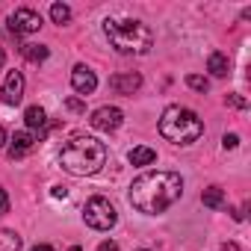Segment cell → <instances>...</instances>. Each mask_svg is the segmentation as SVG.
<instances>
[{
    "label": "cell",
    "instance_id": "obj_1",
    "mask_svg": "<svg viewBox=\"0 0 251 251\" xmlns=\"http://www.w3.org/2000/svg\"><path fill=\"white\" fill-rule=\"evenodd\" d=\"M183 195V180L175 172H145L130 183V204L145 216L166 213Z\"/></svg>",
    "mask_w": 251,
    "mask_h": 251
},
{
    "label": "cell",
    "instance_id": "obj_2",
    "mask_svg": "<svg viewBox=\"0 0 251 251\" xmlns=\"http://www.w3.org/2000/svg\"><path fill=\"white\" fill-rule=\"evenodd\" d=\"M106 163V145L95 136H71L59 148V166L74 177H89Z\"/></svg>",
    "mask_w": 251,
    "mask_h": 251
},
{
    "label": "cell",
    "instance_id": "obj_3",
    "mask_svg": "<svg viewBox=\"0 0 251 251\" xmlns=\"http://www.w3.org/2000/svg\"><path fill=\"white\" fill-rule=\"evenodd\" d=\"M103 33L109 45L118 53H148L154 45V33L142 21H127V18H106Z\"/></svg>",
    "mask_w": 251,
    "mask_h": 251
},
{
    "label": "cell",
    "instance_id": "obj_4",
    "mask_svg": "<svg viewBox=\"0 0 251 251\" xmlns=\"http://www.w3.org/2000/svg\"><path fill=\"white\" fill-rule=\"evenodd\" d=\"M160 133L175 145H192L204 133V121L186 106H169L160 118Z\"/></svg>",
    "mask_w": 251,
    "mask_h": 251
},
{
    "label": "cell",
    "instance_id": "obj_5",
    "mask_svg": "<svg viewBox=\"0 0 251 251\" xmlns=\"http://www.w3.org/2000/svg\"><path fill=\"white\" fill-rule=\"evenodd\" d=\"M83 219H86V225L95 227V230H109V227L118 222V213H115V207H112L103 195H95V198L86 201Z\"/></svg>",
    "mask_w": 251,
    "mask_h": 251
},
{
    "label": "cell",
    "instance_id": "obj_6",
    "mask_svg": "<svg viewBox=\"0 0 251 251\" xmlns=\"http://www.w3.org/2000/svg\"><path fill=\"white\" fill-rule=\"evenodd\" d=\"M9 30L18 33V36L39 33V30H42V15L33 12V9H15V12L9 15Z\"/></svg>",
    "mask_w": 251,
    "mask_h": 251
},
{
    "label": "cell",
    "instance_id": "obj_7",
    "mask_svg": "<svg viewBox=\"0 0 251 251\" xmlns=\"http://www.w3.org/2000/svg\"><path fill=\"white\" fill-rule=\"evenodd\" d=\"M121 121H124V112H121L118 106H100V109H95L92 118H89L92 127H95V130H103V133L118 130V127H121Z\"/></svg>",
    "mask_w": 251,
    "mask_h": 251
},
{
    "label": "cell",
    "instance_id": "obj_8",
    "mask_svg": "<svg viewBox=\"0 0 251 251\" xmlns=\"http://www.w3.org/2000/svg\"><path fill=\"white\" fill-rule=\"evenodd\" d=\"M0 95H3V103H9V106L21 103V98H24V77H21V71H9L6 74V83H3V89H0Z\"/></svg>",
    "mask_w": 251,
    "mask_h": 251
},
{
    "label": "cell",
    "instance_id": "obj_9",
    "mask_svg": "<svg viewBox=\"0 0 251 251\" xmlns=\"http://www.w3.org/2000/svg\"><path fill=\"white\" fill-rule=\"evenodd\" d=\"M71 86H74L80 95H92V92L98 89V77H95V71H92V68L77 65V68L71 71Z\"/></svg>",
    "mask_w": 251,
    "mask_h": 251
},
{
    "label": "cell",
    "instance_id": "obj_10",
    "mask_svg": "<svg viewBox=\"0 0 251 251\" xmlns=\"http://www.w3.org/2000/svg\"><path fill=\"white\" fill-rule=\"evenodd\" d=\"M142 86V77L136 71H127V74H112L109 77V89L118 92V95H133L136 89Z\"/></svg>",
    "mask_w": 251,
    "mask_h": 251
},
{
    "label": "cell",
    "instance_id": "obj_11",
    "mask_svg": "<svg viewBox=\"0 0 251 251\" xmlns=\"http://www.w3.org/2000/svg\"><path fill=\"white\" fill-rule=\"evenodd\" d=\"M36 142H39V136H33V133H27V130L15 133V136H12V145H9V157H12V160H21L24 154H30V151L36 148Z\"/></svg>",
    "mask_w": 251,
    "mask_h": 251
},
{
    "label": "cell",
    "instance_id": "obj_12",
    "mask_svg": "<svg viewBox=\"0 0 251 251\" xmlns=\"http://www.w3.org/2000/svg\"><path fill=\"white\" fill-rule=\"evenodd\" d=\"M207 71H210L213 77H227V74H230V59H227L222 50H213L210 59H207Z\"/></svg>",
    "mask_w": 251,
    "mask_h": 251
},
{
    "label": "cell",
    "instance_id": "obj_13",
    "mask_svg": "<svg viewBox=\"0 0 251 251\" xmlns=\"http://www.w3.org/2000/svg\"><path fill=\"white\" fill-rule=\"evenodd\" d=\"M127 160H130L133 166H151V163L157 160V151L148 148V145H139V148H133V151L127 154Z\"/></svg>",
    "mask_w": 251,
    "mask_h": 251
},
{
    "label": "cell",
    "instance_id": "obj_14",
    "mask_svg": "<svg viewBox=\"0 0 251 251\" xmlns=\"http://www.w3.org/2000/svg\"><path fill=\"white\" fill-rule=\"evenodd\" d=\"M24 121H27V127H33V130H42L45 124H48V112H45L42 106H27V112H24Z\"/></svg>",
    "mask_w": 251,
    "mask_h": 251
},
{
    "label": "cell",
    "instance_id": "obj_15",
    "mask_svg": "<svg viewBox=\"0 0 251 251\" xmlns=\"http://www.w3.org/2000/svg\"><path fill=\"white\" fill-rule=\"evenodd\" d=\"M48 48L45 45H21V56H27L30 62H45L48 59Z\"/></svg>",
    "mask_w": 251,
    "mask_h": 251
},
{
    "label": "cell",
    "instance_id": "obj_16",
    "mask_svg": "<svg viewBox=\"0 0 251 251\" xmlns=\"http://www.w3.org/2000/svg\"><path fill=\"white\" fill-rule=\"evenodd\" d=\"M0 251H21V236L15 230H0Z\"/></svg>",
    "mask_w": 251,
    "mask_h": 251
},
{
    "label": "cell",
    "instance_id": "obj_17",
    "mask_svg": "<svg viewBox=\"0 0 251 251\" xmlns=\"http://www.w3.org/2000/svg\"><path fill=\"white\" fill-rule=\"evenodd\" d=\"M201 201H204V207H213V210H219V207L225 204V192H222L219 186H210V189H204Z\"/></svg>",
    "mask_w": 251,
    "mask_h": 251
},
{
    "label": "cell",
    "instance_id": "obj_18",
    "mask_svg": "<svg viewBox=\"0 0 251 251\" xmlns=\"http://www.w3.org/2000/svg\"><path fill=\"white\" fill-rule=\"evenodd\" d=\"M50 18H53V24H68L71 21V9L65 3H53L50 6Z\"/></svg>",
    "mask_w": 251,
    "mask_h": 251
},
{
    "label": "cell",
    "instance_id": "obj_19",
    "mask_svg": "<svg viewBox=\"0 0 251 251\" xmlns=\"http://www.w3.org/2000/svg\"><path fill=\"white\" fill-rule=\"evenodd\" d=\"M186 86L195 89V92H207V89H210V83H207L204 77H198V74H189V77H186Z\"/></svg>",
    "mask_w": 251,
    "mask_h": 251
},
{
    "label": "cell",
    "instance_id": "obj_20",
    "mask_svg": "<svg viewBox=\"0 0 251 251\" xmlns=\"http://www.w3.org/2000/svg\"><path fill=\"white\" fill-rule=\"evenodd\" d=\"M222 145H225V148H236V145H239V136H236V133H225Z\"/></svg>",
    "mask_w": 251,
    "mask_h": 251
},
{
    "label": "cell",
    "instance_id": "obj_21",
    "mask_svg": "<svg viewBox=\"0 0 251 251\" xmlns=\"http://www.w3.org/2000/svg\"><path fill=\"white\" fill-rule=\"evenodd\" d=\"M9 210V195H6V189L3 186H0V216H3Z\"/></svg>",
    "mask_w": 251,
    "mask_h": 251
},
{
    "label": "cell",
    "instance_id": "obj_22",
    "mask_svg": "<svg viewBox=\"0 0 251 251\" xmlns=\"http://www.w3.org/2000/svg\"><path fill=\"white\" fill-rule=\"evenodd\" d=\"M227 103L236 109H245V98H239V95H227Z\"/></svg>",
    "mask_w": 251,
    "mask_h": 251
},
{
    "label": "cell",
    "instance_id": "obj_23",
    "mask_svg": "<svg viewBox=\"0 0 251 251\" xmlns=\"http://www.w3.org/2000/svg\"><path fill=\"white\" fill-rule=\"evenodd\" d=\"M65 103H68V109H74V112H80V109H83V103H80V100H74V98H68Z\"/></svg>",
    "mask_w": 251,
    "mask_h": 251
},
{
    "label": "cell",
    "instance_id": "obj_24",
    "mask_svg": "<svg viewBox=\"0 0 251 251\" xmlns=\"http://www.w3.org/2000/svg\"><path fill=\"white\" fill-rule=\"evenodd\" d=\"M100 251H118V245H115V242H109V239H106V242H100Z\"/></svg>",
    "mask_w": 251,
    "mask_h": 251
},
{
    "label": "cell",
    "instance_id": "obj_25",
    "mask_svg": "<svg viewBox=\"0 0 251 251\" xmlns=\"http://www.w3.org/2000/svg\"><path fill=\"white\" fill-rule=\"evenodd\" d=\"M68 192H65V186H53V198H65Z\"/></svg>",
    "mask_w": 251,
    "mask_h": 251
},
{
    "label": "cell",
    "instance_id": "obj_26",
    "mask_svg": "<svg viewBox=\"0 0 251 251\" xmlns=\"http://www.w3.org/2000/svg\"><path fill=\"white\" fill-rule=\"evenodd\" d=\"M222 251H242V248H239L236 242H225V245H222Z\"/></svg>",
    "mask_w": 251,
    "mask_h": 251
},
{
    "label": "cell",
    "instance_id": "obj_27",
    "mask_svg": "<svg viewBox=\"0 0 251 251\" xmlns=\"http://www.w3.org/2000/svg\"><path fill=\"white\" fill-rule=\"evenodd\" d=\"M30 251H53L50 245H36V248H30Z\"/></svg>",
    "mask_w": 251,
    "mask_h": 251
},
{
    "label": "cell",
    "instance_id": "obj_28",
    "mask_svg": "<svg viewBox=\"0 0 251 251\" xmlns=\"http://www.w3.org/2000/svg\"><path fill=\"white\" fill-rule=\"evenodd\" d=\"M3 62H6V50L0 48V68H3Z\"/></svg>",
    "mask_w": 251,
    "mask_h": 251
},
{
    "label": "cell",
    "instance_id": "obj_29",
    "mask_svg": "<svg viewBox=\"0 0 251 251\" xmlns=\"http://www.w3.org/2000/svg\"><path fill=\"white\" fill-rule=\"evenodd\" d=\"M3 142H6V130H3V127H0V145H3Z\"/></svg>",
    "mask_w": 251,
    "mask_h": 251
},
{
    "label": "cell",
    "instance_id": "obj_30",
    "mask_svg": "<svg viewBox=\"0 0 251 251\" xmlns=\"http://www.w3.org/2000/svg\"><path fill=\"white\" fill-rule=\"evenodd\" d=\"M139 251H151V248H139Z\"/></svg>",
    "mask_w": 251,
    "mask_h": 251
}]
</instances>
